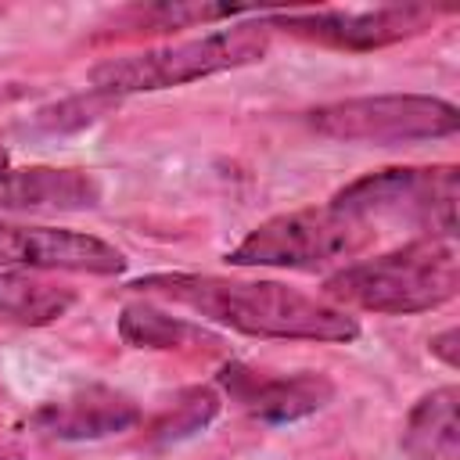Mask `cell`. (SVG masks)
I'll use <instances>...</instances> for the list:
<instances>
[{"mask_svg": "<svg viewBox=\"0 0 460 460\" xmlns=\"http://www.w3.org/2000/svg\"><path fill=\"white\" fill-rule=\"evenodd\" d=\"M129 288L187 305L201 320L252 338L280 341H356L359 320L327 298L302 295L277 280H230L212 273H147Z\"/></svg>", "mask_w": 460, "mask_h": 460, "instance_id": "1", "label": "cell"}, {"mask_svg": "<svg viewBox=\"0 0 460 460\" xmlns=\"http://www.w3.org/2000/svg\"><path fill=\"white\" fill-rule=\"evenodd\" d=\"M460 288V262L453 241L417 237L374 259L345 262L323 280V298L338 309H363L381 316H410L446 305Z\"/></svg>", "mask_w": 460, "mask_h": 460, "instance_id": "2", "label": "cell"}, {"mask_svg": "<svg viewBox=\"0 0 460 460\" xmlns=\"http://www.w3.org/2000/svg\"><path fill=\"white\" fill-rule=\"evenodd\" d=\"M262 14H255L252 22H230L226 29H212L205 36L108 58L90 68V90L119 101L129 93L172 90V86H183L194 79H208L219 72L255 65L270 50V25Z\"/></svg>", "mask_w": 460, "mask_h": 460, "instance_id": "3", "label": "cell"}, {"mask_svg": "<svg viewBox=\"0 0 460 460\" xmlns=\"http://www.w3.org/2000/svg\"><path fill=\"white\" fill-rule=\"evenodd\" d=\"M456 198V165H392L345 183L327 205L367 223L374 234L377 226H402L431 241H453Z\"/></svg>", "mask_w": 460, "mask_h": 460, "instance_id": "4", "label": "cell"}, {"mask_svg": "<svg viewBox=\"0 0 460 460\" xmlns=\"http://www.w3.org/2000/svg\"><path fill=\"white\" fill-rule=\"evenodd\" d=\"M377 234L367 223L338 212L334 205L295 208V212H280L259 223L237 248L226 252V262L241 270L270 266V270L316 273L323 266H338L352 259Z\"/></svg>", "mask_w": 460, "mask_h": 460, "instance_id": "5", "label": "cell"}, {"mask_svg": "<svg viewBox=\"0 0 460 460\" xmlns=\"http://www.w3.org/2000/svg\"><path fill=\"white\" fill-rule=\"evenodd\" d=\"M305 126L341 144H417L460 129L456 104L431 93H374L327 101L305 111Z\"/></svg>", "mask_w": 460, "mask_h": 460, "instance_id": "6", "label": "cell"}, {"mask_svg": "<svg viewBox=\"0 0 460 460\" xmlns=\"http://www.w3.org/2000/svg\"><path fill=\"white\" fill-rule=\"evenodd\" d=\"M438 14L442 11L431 4H381L363 11H266L262 18L270 29H284L291 36L316 40L338 50H377L431 29Z\"/></svg>", "mask_w": 460, "mask_h": 460, "instance_id": "7", "label": "cell"}, {"mask_svg": "<svg viewBox=\"0 0 460 460\" xmlns=\"http://www.w3.org/2000/svg\"><path fill=\"white\" fill-rule=\"evenodd\" d=\"M0 266L4 270H61V273H97L111 277L126 270L122 248L65 226H18L0 223Z\"/></svg>", "mask_w": 460, "mask_h": 460, "instance_id": "8", "label": "cell"}, {"mask_svg": "<svg viewBox=\"0 0 460 460\" xmlns=\"http://www.w3.org/2000/svg\"><path fill=\"white\" fill-rule=\"evenodd\" d=\"M216 385L255 420L262 424H291L320 413L334 399V381L327 374H262L244 363H226L216 374Z\"/></svg>", "mask_w": 460, "mask_h": 460, "instance_id": "9", "label": "cell"}, {"mask_svg": "<svg viewBox=\"0 0 460 460\" xmlns=\"http://www.w3.org/2000/svg\"><path fill=\"white\" fill-rule=\"evenodd\" d=\"M137 420H140V406L126 392H115L108 385H86L65 399L32 410L29 428L58 442H93L129 431Z\"/></svg>", "mask_w": 460, "mask_h": 460, "instance_id": "10", "label": "cell"}, {"mask_svg": "<svg viewBox=\"0 0 460 460\" xmlns=\"http://www.w3.org/2000/svg\"><path fill=\"white\" fill-rule=\"evenodd\" d=\"M101 180L90 169H0V212H83L101 205Z\"/></svg>", "mask_w": 460, "mask_h": 460, "instance_id": "11", "label": "cell"}, {"mask_svg": "<svg viewBox=\"0 0 460 460\" xmlns=\"http://www.w3.org/2000/svg\"><path fill=\"white\" fill-rule=\"evenodd\" d=\"M399 446L410 460H460V388L442 385L417 399Z\"/></svg>", "mask_w": 460, "mask_h": 460, "instance_id": "12", "label": "cell"}, {"mask_svg": "<svg viewBox=\"0 0 460 460\" xmlns=\"http://www.w3.org/2000/svg\"><path fill=\"white\" fill-rule=\"evenodd\" d=\"M75 305V288L43 277L40 270H4L0 273V320L18 327L58 323Z\"/></svg>", "mask_w": 460, "mask_h": 460, "instance_id": "13", "label": "cell"}, {"mask_svg": "<svg viewBox=\"0 0 460 460\" xmlns=\"http://www.w3.org/2000/svg\"><path fill=\"white\" fill-rule=\"evenodd\" d=\"M119 338L129 349H155V352H180V349H216L219 334L172 316L151 302H129L119 313Z\"/></svg>", "mask_w": 460, "mask_h": 460, "instance_id": "14", "label": "cell"}, {"mask_svg": "<svg viewBox=\"0 0 460 460\" xmlns=\"http://www.w3.org/2000/svg\"><path fill=\"white\" fill-rule=\"evenodd\" d=\"M244 14H259L255 7H241V4H198V0H162V4H144V7H126L119 11V22L126 29H194V25H219V22H234Z\"/></svg>", "mask_w": 460, "mask_h": 460, "instance_id": "15", "label": "cell"}, {"mask_svg": "<svg viewBox=\"0 0 460 460\" xmlns=\"http://www.w3.org/2000/svg\"><path fill=\"white\" fill-rule=\"evenodd\" d=\"M219 406H223V399H219L216 388H208V385L183 388V392L172 399V406L151 424L147 442H151V446H176V442H183V438L205 431V428L216 420Z\"/></svg>", "mask_w": 460, "mask_h": 460, "instance_id": "16", "label": "cell"}, {"mask_svg": "<svg viewBox=\"0 0 460 460\" xmlns=\"http://www.w3.org/2000/svg\"><path fill=\"white\" fill-rule=\"evenodd\" d=\"M111 104H119V101L90 90V93H79V97H68V101L54 104V108L36 111V122H40L43 129H50V133H61V129H79V126H86V122L101 119V115H104Z\"/></svg>", "mask_w": 460, "mask_h": 460, "instance_id": "17", "label": "cell"}, {"mask_svg": "<svg viewBox=\"0 0 460 460\" xmlns=\"http://www.w3.org/2000/svg\"><path fill=\"white\" fill-rule=\"evenodd\" d=\"M456 341H460V331H456V327H446L442 334H435V338L428 341V345H431V356H438L449 370L456 367Z\"/></svg>", "mask_w": 460, "mask_h": 460, "instance_id": "18", "label": "cell"}, {"mask_svg": "<svg viewBox=\"0 0 460 460\" xmlns=\"http://www.w3.org/2000/svg\"><path fill=\"white\" fill-rule=\"evenodd\" d=\"M32 93H36L32 83H22V79H0V104L25 101V97H32Z\"/></svg>", "mask_w": 460, "mask_h": 460, "instance_id": "19", "label": "cell"}, {"mask_svg": "<svg viewBox=\"0 0 460 460\" xmlns=\"http://www.w3.org/2000/svg\"><path fill=\"white\" fill-rule=\"evenodd\" d=\"M0 460H22V453L11 449V446H0Z\"/></svg>", "mask_w": 460, "mask_h": 460, "instance_id": "20", "label": "cell"}, {"mask_svg": "<svg viewBox=\"0 0 460 460\" xmlns=\"http://www.w3.org/2000/svg\"><path fill=\"white\" fill-rule=\"evenodd\" d=\"M0 169H7V147L0 144Z\"/></svg>", "mask_w": 460, "mask_h": 460, "instance_id": "21", "label": "cell"}, {"mask_svg": "<svg viewBox=\"0 0 460 460\" xmlns=\"http://www.w3.org/2000/svg\"><path fill=\"white\" fill-rule=\"evenodd\" d=\"M0 18H4V7H0Z\"/></svg>", "mask_w": 460, "mask_h": 460, "instance_id": "22", "label": "cell"}]
</instances>
